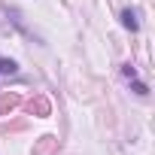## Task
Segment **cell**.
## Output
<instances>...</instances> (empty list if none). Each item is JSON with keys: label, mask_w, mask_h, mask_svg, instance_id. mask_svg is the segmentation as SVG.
<instances>
[{"label": "cell", "mask_w": 155, "mask_h": 155, "mask_svg": "<svg viewBox=\"0 0 155 155\" xmlns=\"http://www.w3.org/2000/svg\"><path fill=\"white\" fill-rule=\"evenodd\" d=\"M122 25H125L128 31H137V28H140V21H137V12H134V9H125V12H122Z\"/></svg>", "instance_id": "1"}, {"label": "cell", "mask_w": 155, "mask_h": 155, "mask_svg": "<svg viewBox=\"0 0 155 155\" xmlns=\"http://www.w3.org/2000/svg\"><path fill=\"white\" fill-rule=\"evenodd\" d=\"M18 70V64L15 61H9V58H0V73H3V76H12Z\"/></svg>", "instance_id": "2"}]
</instances>
